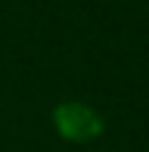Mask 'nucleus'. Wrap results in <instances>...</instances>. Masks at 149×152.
<instances>
[{"instance_id": "1", "label": "nucleus", "mask_w": 149, "mask_h": 152, "mask_svg": "<svg viewBox=\"0 0 149 152\" xmlns=\"http://www.w3.org/2000/svg\"><path fill=\"white\" fill-rule=\"evenodd\" d=\"M53 130L62 137L65 143H74V146H84V143H93L103 137L106 121L90 102H81V99H62L50 115Z\"/></svg>"}]
</instances>
